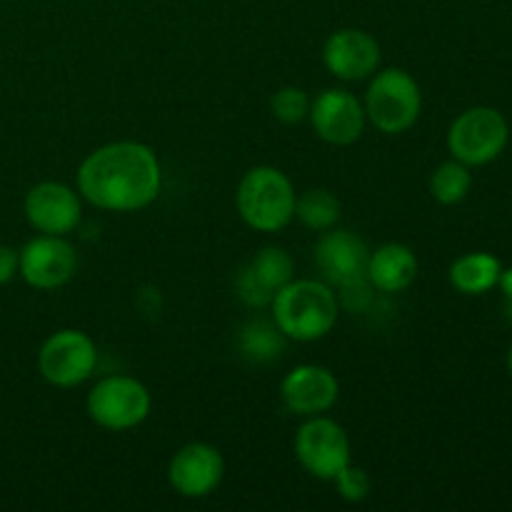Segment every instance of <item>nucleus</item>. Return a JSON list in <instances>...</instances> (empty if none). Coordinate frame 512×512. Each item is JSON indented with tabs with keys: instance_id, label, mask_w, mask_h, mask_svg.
Instances as JSON below:
<instances>
[{
	"instance_id": "1",
	"label": "nucleus",
	"mask_w": 512,
	"mask_h": 512,
	"mask_svg": "<svg viewBox=\"0 0 512 512\" xmlns=\"http://www.w3.org/2000/svg\"><path fill=\"white\" fill-rule=\"evenodd\" d=\"M163 168L150 145L115 140L100 145L78 168V193L98 210L135 213L158 200Z\"/></svg>"
},
{
	"instance_id": "2",
	"label": "nucleus",
	"mask_w": 512,
	"mask_h": 512,
	"mask_svg": "<svg viewBox=\"0 0 512 512\" xmlns=\"http://www.w3.org/2000/svg\"><path fill=\"white\" fill-rule=\"evenodd\" d=\"M273 323L288 340L313 343L325 338L338 323L340 298L325 280L300 278L285 283L273 295Z\"/></svg>"
},
{
	"instance_id": "3",
	"label": "nucleus",
	"mask_w": 512,
	"mask_h": 512,
	"mask_svg": "<svg viewBox=\"0 0 512 512\" xmlns=\"http://www.w3.org/2000/svg\"><path fill=\"white\" fill-rule=\"evenodd\" d=\"M295 195L288 175L273 165H255L240 178L235 205L248 228L258 233H280L295 218Z\"/></svg>"
},
{
	"instance_id": "4",
	"label": "nucleus",
	"mask_w": 512,
	"mask_h": 512,
	"mask_svg": "<svg viewBox=\"0 0 512 512\" xmlns=\"http://www.w3.org/2000/svg\"><path fill=\"white\" fill-rule=\"evenodd\" d=\"M365 118L385 135L408 133L423 110L420 85L408 70L385 68L373 73L365 93Z\"/></svg>"
},
{
	"instance_id": "5",
	"label": "nucleus",
	"mask_w": 512,
	"mask_h": 512,
	"mask_svg": "<svg viewBox=\"0 0 512 512\" xmlns=\"http://www.w3.org/2000/svg\"><path fill=\"white\" fill-rule=\"evenodd\" d=\"M510 143V125L498 108L475 105L463 110L448 130V150L468 168H480L505 153Z\"/></svg>"
},
{
	"instance_id": "6",
	"label": "nucleus",
	"mask_w": 512,
	"mask_h": 512,
	"mask_svg": "<svg viewBox=\"0 0 512 512\" xmlns=\"http://www.w3.org/2000/svg\"><path fill=\"white\" fill-rule=\"evenodd\" d=\"M90 420L113 433L133 430L148 420L153 398L140 380L130 375H108L98 380L85 400Z\"/></svg>"
},
{
	"instance_id": "7",
	"label": "nucleus",
	"mask_w": 512,
	"mask_h": 512,
	"mask_svg": "<svg viewBox=\"0 0 512 512\" xmlns=\"http://www.w3.org/2000/svg\"><path fill=\"white\" fill-rule=\"evenodd\" d=\"M98 348L83 330H55L38 350V370L55 388H75L95 373Z\"/></svg>"
},
{
	"instance_id": "8",
	"label": "nucleus",
	"mask_w": 512,
	"mask_h": 512,
	"mask_svg": "<svg viewBox=\"0 0 512 512\" xmlns=\"http://www.w3.org/2000/svg\"><path fill=\"white\" fill-rule=\"evenodd\" d=\"M295 458L308 475L333 483L350 463L348 433L333 418L313 415L295 433Z\"/></svg>"
},
{
	"instance_id": "9",
	"label": "nucleus",
	"mask_w": 512,
	"mask_h": 512,
	"mask_svg": "<svg viewBox=\"0 0 512 512\" xmlns=\"http://www.w3.org/2000/svg\"><path fill=\"white\" fill-rule=\"evenodd\" d=\"M78 268V255L65 235L38 233L18 250V275L35 290H58Z\"/></svg>"
},
{
	"instance_id": "10",
	"label": "nucleus",
	"mask_w": 512,
	"mask_h": 512,
	"mask_svg": "<svg viewBox=\"0 0 512 512\" xmlns=\"http://www.w3.org/2000/svg\"><path fill=\"white\" fill-rule=\"evenodd\" d=\"M315 265L328 285L348 290L353 285L368 283L370 248L353 230H325L315 245Z\"/></svg>"
},
{
	"instance_id": "11",
	"label": "nucleus",
	"mask_w": 512,
	"mask_h": 512,
	"mask_svg": "<svg viewBox=\"0 0 512 512\" xmlns=\"http://www.w3.org/2000/svg\"><path fill=\"white\" fill-rule=\"evenodd\" d=\"M223 478V453L210 443H188L170 458L168 483L183 498H208L220 488Z\"/></svg>"
},
{
	"instance_id": "12",
	"label": "nucleus",
	"mask_w": 512,
	"mask_h": 512,
	"mask_svg": "<svg viewBox=\"0 0 512 512\" xmlns=\"http://www.w3.org/2000/svg\"><path fill=\"white\" fill-rule=\"evenodd\" d=\"M23 210L30 228L43 235H70L78 228L83 215L80 193L58 180H43L33 185L25 195Z\"/></svg>"
},
{
	"instance_id": "13",
	"label": "nucleus",
	"mask_w": 512,
	"mask_h": 512,
	"mask_svg": "<svg viewBox=\"0 0 512 512\" xmlns=\"http://www.w3.org/2000/svg\"><path fill=\"white\" fill-rule=\"evenodd\" d=\"M308 118L315 135L330 145H353L368 123L363 103L345 88H328L310 100Z\"/></svg>"
},
{
	"instance_id": "14",
	"label": "nucleus",
	"mask_w": 512,
	"mask_h": 512,
	"mask_svg": "<svg viewBox=\"0 0 512 512\" xmlns=\"http://www.w3.org/2000/svg\"><path fill=\"white\" fill-rule=\"evenodd\" d=\"M380 43L358 28L335 30L323 45V65L333 78L358 83L380 68Z\"/></svg>"
},
{
	"instance_id": "15",
	"label": "nucleus",
	"mask_w": 512,
	"mask_h": 512,
	"mask_svg": "<svg viewBox=\"0 0 512 512\" xmlns=\"http://www.w3.org/2000/svg\"><path fill=\"white\" fill-rule=\"evenodd\" d=\"M338 395V378L333 370L323 368V365H298L280 383V400L290 413L300 415V418L325 415L338 403Z\"/></svg>"
},
{
	"instance_id": "16",
	"label": "nucleus",
	"mask_w": 512,
	"mask_h": 512,
	"mask_svg": "<svg viewBox=\"0 0 512 512\" xmlns=\"http://www.w3.org/2000/svg\"><path fill=\"white\" fill-rule=\"evenodd\" d=\"M418 278V255L403 243H385L368 258V283L380 293H403Z\"/></svg>"
},
{
	"instance_id": "17",
	"label": "nucleus",
	"mask_w": 512,
	"mask_h": 512,
	"mask_svg": "<svg viewBox=\"0 0 512 512\" xmlns=\"http://www.w3.org/2000/svg\"><path fill=\"white\" fill-rule=\"evenodd\" d=\"M500 273H503L500 258H495L493 253H485V250H475V253L460 255L450 265V283L463 295H483L498 288Z\"/></svg>"
},
{
	"instance_id": "18",
	"label": "nucleus",
	"mask_w": 512,
	"mask_h": 512,
	"mask_svg": "<svg viewBox=\"0 0 512 512\" xmlns=\"http://www.w3.org/2000/svg\"><path fill=\"white\" fill-rule=\"evenodd\" d=\"M285 335L280 333L278 325L273 320H248L240 328L238 335V348L245 360L250 363H273L283 355L285 350Z\"/></svg>"
},
{
	"instance_id": "19",
	"label": "nucleus",
	"mask_w": 512,
	"mask_h": 512,
	"mask_svg": "<svg viewBox=\"0 0 512 512\" xmlns=\"http://www.w3.org/2000/svg\"><path fill=\"white\" fill-rule=\"evenodd\" d=\"M295 218L315 233L335 228L340 220V200L328 188H313L295 200Z\"/></svg>"
},
{
	"instance_id": "20",
	"label": "nucleus",
	"mask_w": 512,
	"mask_h": 512,
	"mask_svg": "<svg viewBox=\"0 0 512 512\" xmlns=\"http://www.w3.org/2000/svg\"><path fill=\"white\" fill-rule=\"evenodd\" d=\"M470 188H473V173L468 165L455 158L440 163L430 178V193L443 205L463 203L470 195Z\"/></svg>"
},
{
	"instance_id": "21",
	"label": "nucleus",
	"mask_w": 512,
	"mask_h": 512,
	"mask_svg": "<svg viewBox=\"0 0 512 512\" xmlns=\"http://www.w3.org/2000/svg\"><path fill=\"white\" fill-rule=\"evenodd\" d=\"M250 275L263 285L270 293H278L285 283L295 278V263L283 248H275V245H268V248L260 250L253 260L248 263Z\"/></svg>"
},
{
	"instance_id": "22",
	"label": "nucleus",
	"mask_w": 512,
	"mask_h": 512,
	"mask_svg": "<svg viewBox=\"0 0 512 512\" xmlns=\"http://www.w3.org/2000/svg\"><path fill=\"white\" fill-rule=\"evenodd\" d=\"M270 110H273V115L280 123L295 125L300 123V120L308 118L310 98L303 88H298V85H283V88L270 98Z\"/></svg>"
},
{
	"instance_id": "23",
	"label": "nucleus",
	"mask_w": 512,
	"mask_h": 512,
	"mask_svg": "<svg viewBox=\"0 0 512 512\" xmlns=\"http://www.w3.org/2000/svg\"><path fill=\"white\" fill-rule=\"evenodd\" d=\"M333 483H335V488H338L340 498L348 500V503H363V500L370 495V488H373V480H370V475L353 463L345 465Z\"/></svg>"
},
{
	"instance_id": "24",
	"label": "nucleus",
	"mask_w": 512,
	"mask_h": 512,
	"mask_svg": "<svg viewBox=\"0 0 512 512\" xmlns=\"http://www.w3.org/2000/svg\"><path fill=\"white\" fill-rule=\"evenodd\" d=\"M235 290H238V298L243 300L248 308H265V305L273 303V293L265 290L263 285L250 275L248 268L240 270L238 280H235Z\"/></svg>"
},
{
	"instance_id": "25",
	"label": "nucleus",
	"mask_w": 512,
	"mask_h": 512,
	"mask_svg": "<svg viewBox=\"0 0 512 512\" xmlns=\"http://www.w3.org/2000/svg\"><path fill=\"white\" fill-rule=\"evenodd\" d=\"M18 275V250L0 245V285L10 283Z\"/></svg>"
},
{
	"instance_id": "26",
	"label": "nucleus",
	"mask_w": 512,
	"mask_h": 512,
	"mask_svg": "<svg viewBox=\"0 0 512 512\" xmlns=\"http://www.w3.org/2000/svg\"><path fill=\"white\" fill-rule=\"evenodd\" d=\"M498 288L503 290L505 298H512V268H503V273H500V280H498Z\"/></svg>"
},
{
	"instance_id": "27",
	"label": "nucleus",
	"mask_w": 512,
	"mask_h": 512,
	"mask_svg": "<svg viewBox=\"0 0 512 512\" xmlns=\"http://www.w3.org/2000/svg\"><path fill=\"white\" fill-rule=\"evenodd\" d=\"M505 318L512 323V298H505Z\"/></svg>"
},
{
	"instance_id": "28",
	"label": "nucleus",
	"mask_w": 512,
	"mask_h": 512,
	"mask_svg": "<svg viewBox=\"0 0 512 512\" xmlns=\"http://www.w3.org/2000/svg\"><path fill=\"white\" fill-rule=\"evenodd\" d=\"M508 373H510V378H512V343H510V350H508Z\"/></svg>"
}]
</instances>
